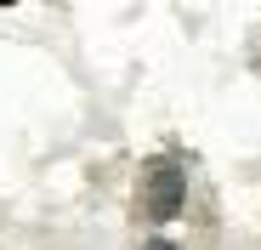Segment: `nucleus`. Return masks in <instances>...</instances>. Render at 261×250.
<instances>
[{
  "mask_svg": "<svg viewBox=\"0 0 261 250\" xmlns=\"http://www.w3.org/2000/svg\"><path fill=\"white\" fill-rule=\"evenodd\" d=\"M182 205H188V177H182V171H153V177H142V211H148V222H176Z\"/></svg>",
  "mask_w": 261,
  "mask_h": 250,
  "instance_id": "obj_1",
  "label": "nucleus"
},
{
  "mask_svg": "<svg viewBox=\"0 0 261 250\" xmlns=\"http://www.w3.org/2000/svg\"><path fill=\"white\" fill-rule=\"evenodd\" d=\"M148 250H176V244H170V239H148Z\"/></svg>",
  "mask_w": 261,
  "mask_h": 250,
  "instance_id": "obj_2",
  "label": "nucleus"
}]
</instances>
